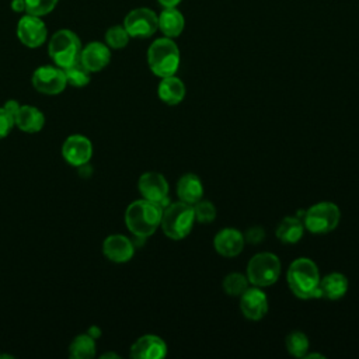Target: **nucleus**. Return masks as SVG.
Listing matches in <instances>:
<instances>
[{"label": "nucleus", "mask_w": 359, "mask_h": 359, "mask_svg": "<svg viewBox=\"0 0 359 359\" xmlns=\"http://www.w3.org/2000/svg\"><path fill=\"white\" fill-rule=\"evenodd\" d=\"M48 52L50 59L62 69L80 60L81 42L70 29H59L49 41Z\"/></svg>", "instance_id": "5"}, {"label": "nucleus", "mask_w": 359, "mask_h": 359, "mask_svg": "<svg viewBox=\"0 0 359 359\" xmlns=\"http://www.w3.org/2000/svg\"><path fill=\"white\" fill-rule=\"evenodd\" d=\"M139 191L143 199L158 203L163 209L168 202V182L164 175L158 172H144L140 175L137 182Z\"/></svg>", "instance_id": "9"}, {"label": "nucleus", "mask_w": 359, "mask_h": 359, "mask_svg": "<svg viewBox=\"0 0 359 359\" xmlns=\"http://www.w3.org/2000/svg\"><path fill=\"white\" fill-rule=\"evenodd\" d=\"M304 233V224L297 217H283L276 227V237L285 244L297 243Z\"/></svg>", "instance_id": "23"}, {"label": "nucleus", "mask_w": 359, "mask_h": 359, "mask_svg": "<svg viewBox=\"0 0 359 359\" xmlns=\"http://www.w3.org/2000/svg\"><path fill=\"white\" fill-rule=\"evenodd\" d=\"M102 251L105 257L114 262H126L133 257L135 245L128 237L122 234H112L105 238Z\"/></svg>", "instance_id": "16"}, {"label": "nucleus", "mask_w": 359, "mask_h": 359, "mask_svg": "<svg viewBox=\"0 0 359 359\" xmlns=\"http://www.w3.org/2000/svg\"><path fill=\"white\" fill-rule=\"evenodd\" d=\"M185 25L182 14L175 7H164L158 15V29L167 38L178 36Z\"/></svg>", "instance_id": "21"}, {"label": "nucleus", "mask_w": 359, "mask_h": 359, "mask_svg": "<svg viewBox=\"0 0 359 359\" xmlns=\"http://www.w3.org/2000/svg\"><path fill=\"white\" fill-rule=\"evenodd\" d=\"M177 195L180 201L194 205L202 199L203 185L198 175L184 174L177 182Z\"/></svg>", "instance_id": "18"}, {"label": "nucleus", "mask_w": 359, "mask_h": 359, "mask_svg": "<svg viewBox=\"0 0 359 359\" xmlns=\"http://www.w3.org/2000/svg\"><path fill=\"white\" fill-rule=\"evenodd\" d=\"M240 310L248 320H261L268 311V297L258 287H248L240 296Z\"/></svg>", "instance_id": "12"}, {"label": "nucleus", "mask_w": 359, "mask_h": 359, "mask_svg": "<svg viewBox=\"0 0 359 359\" xmlns=\"http://www.w3.org/2000/svg\"><path fill=\"white\" fill-rule=\"evenodd\" d=\"M111 60L109 48L101 42H90L80 53V62L90 72H100Z\"/></svg>", "instance_id": "17"}, {"label": "nucleus", "mask_w": 359, "mask_h": 359, "mask_svg": "<svg viewBox=\"0 0 359 359\" xmlns=\"http://www.w3.org/2000/svg\"><path fill=\"white\" fill-rule=\"evenodd\" d=\"M67 81L63 69L53 66H41L32 74V86L43 94H59L65 90Z\"/></svg>", "instance_id": "10"}, {"label": "nucleus", "mask_w": 359, "mask_h": 359, "mask_svg": "<svg viewBox=\"0 0 359 359\" xmlns=\"http://www.w3.org/2000/svg\"><path fill=\"white\" fill-rule=\"evenodd\" d=\"M14 123L21 130L34 133V132H38L42 129V126L45 123V118L38 108L24 105V107H20V109L14 118Z\"/></svg>", "instance_id": "22"}, {"label": "nucleus", "mask_w": 359, "mask_h": 359, "mask_svg": "<svg viewBox=\"0 0 359 359\" xmlns=\"http://www.w3.org/2000/svg\"><path fill=\"white\" fill-rule=\"evenodd\" d=\"M63 72L66 76V81L74 87H83L90 81L91 72L80 60L65 67Z\"/></svg>", "instance_id": "26"}, {"label": "nucleus", "mask_w": 359, "mask_h": 359, "mask_svg": "<svg viewBox=\"0 0 359 359\" xmlns=\"http://www.w3.org/2000/svg\"><path fill=\"white\" fill-rule=\"evenodd\" d=\"M57 4V0H25L27 14L42 17L49 14Z\"/></svg>", "instance_id": "30"}, {"label": "nucleus", "mask_w": 359, "mask_h": 359, "mask_svg": "<svg viewBox=\"0 0 359 359\" xmlns=\"http://www.w3.org/2000/svg\"><path fill=\"white\" fill-rule=\"evenodd\" d=\"M62 154L66 161L73 165H84L93 154L91 142L81 135L69 136L62 147Z\"/></svg>", "instance_id": "13"}, {"label": "nucleus", "mask_w": 359, "mask_h": 359, "mask_svg": "<svg viewBox=\"0 0 359 359\" xmlns=\"http://www.w3.org/2000/svg\"><path fill=\"white\" fill-rule=\"evenodd\" d=\"M88 334H90V335H91V337H93V338H94V337H95V338H97V337H98V335H100V334H101V331H100V330H98V328H97V327H93V328H91V330H90V332H88Z\"/></svg>", "instance_id": "36"}, {"label": "nucleus", "mask_w": 359, "mask_h": 359, "mask_svg": "<svg viewBox=\"0 0 359 359\" xmlns=\"http://www.w3.org/2000/svg\"><path fill=\"white\" fill-rule=\"evenodd\" d=\"M285 345H286L287 352L292 356L304 358L309 348H310V341H309L307 335L303 334L302 331H293L286 337Z\"/></svg>", "instance_id": "25"}, {"label": "nucleus", "mask_w": 359, "mask_h": 359, "mask_svg": "<svg viewBox=\"0 0 359 359\" xmlns=\"http://www.w3.org/2000/svg\"><path fill=\"white\" fill-rule=\"evenodd\" d=\"M105 42L112 49L125 48L129 42V34L123 25H114L105 32Z\"/></svg>", "instance_id": "28"}, {"label": "nucleus", "mask_w": 359, "mask_h": 359, "mask_svg": "<svg viewBox=\"0 0 359 359\" xmlns=\"http://www.w3.org/2000/svg\"><path fill=\"white\" fill-rule=\"evenodd\" d=\"M20 104L17 102V101H14V100H10V101H7L6 102V105L3 107L13 118H15V115H17V112H18V109H20Z\"/></svg>", "instance_id": "33"}, {"label": "nucleus", "mask_w": 359, "mask_h": 359, "mask_svg": "<svg viewBox=\"0 0 359 359\" xmlns=\"http://www.w3.org/2000/svg\"><path fill=\"white\" fill-rule=\"evenodd\" d=\"M248 289V279L245 275L233 272L223 279V290L229 296H241Z\"/></svg>", "instance_id": "27"}, {"label": "nucleus", "mask_w": 359, "mask_h": 359, "mask_svg": "<svg viewBox=\"0 0 359 359\" xmlns=\"http://www.w3.org/2000/svg\"><path fill=\"white\" fill-rule=\"evenodd\" d=\"M157 94L163 102L168 105H177L185 97V84L175 76L163 77L158 84Z\"/></svg>", "instance_id": "20"}, {"label": "nucleus", "mask_w": 359, "mask_h": 359, "mask_svg": "<svg viewBox=\"0 0 359 359\" xmlns=\"http://www.w3.org/2000/svg\"><path fill=\"white\" fill-rule=\"evenodd\" d=\"M287 285L300 299L320 297V272L316 262L302 257L294 259L287 269Z\"/></svg>", "instance_id": "1"}, {"label": "nucleus", "mask_w": 359, "mask_h": 359, "mask_svg": "<svg viewBox=\"0 0 359 359\" xmlns=\"http://www.w3.org/2000/svg\"><path fill=\"white\" fill-rule=\"evenodd\" d=\"M70 356L73 359H91L95 356V342L90 334L79 335L70 345Z\"/></svg>", "instance_id": "24"}, {"label": "nucleus", "mask_w": 359, "mask_h": 359, "mask_svg": "<svg viewBox=\"0 0 359 359\" xmlns=\"http://www.w3.org/2000/svg\"><path fill=\"white\" fill-rule=\"evenodd\" d=\"M163 7H175L181 0H157Z\"/></svg>", "instance_id": "35"}, {"label": "nucleus", "mask_w": 359, "mask_h": 359, "mask_svg": "<svg viewBox=\"0 0 359 359\" xmlns=\"http://www.w3.org/2000/svg\"><path fill=\"white\" fill-rule=\"evenodd\" d=\"M304 358H307V359H310V358H320V359H323V358H325L324 355H320V353H306V356Z\"/></svg>", "instance_id": "37"}, {"label": "nucleus", "mask_w": 359, "mask_h": 359, "mask_svg": "<svg viewBox=\"0 0 359 359\" xmlns=\"http://www.w3.org/2000/svg\"><path fill=\"white\" fill-rule=\"evenodd\" d=\"M17 36L28 48H38L46 39L45 22L32 14H25L18 20Z\"/></svg>", "instance_id": "11"}, {"label": "nucleus", "mask_w": 359, "mask_h": 359, "mask_svg": "<svg viewBox=\"0 0 359 359\" xmlns=\"http://www.w3.org/2000/svg\"><path fill=\"white\" fill-rule=\"evenodd\" d=\"M163 208L147 199L132 202L125 213V223L132 234L140 238L151 236L160 226Z\"/></svg>", "instance_id": "2"}, {"label": "nucleus", "mask_w": 359, "mask_h": 359, "mask_svg": "<svg viewBox=\"0 0 359 359\" xmlns=\"http://www.w3.org/2000/svg\"><path fill=\"white\" fill-rule=\"evenodd\" d=\"M320 297L338 300L348 290V279L339 272H332L320 279Z\"/></svg>", "instance_id": "19"}, {"label": "nucleus", "mask_w": 359, "mask_h": 359, "mask_svg": "<svg viewBox=\"0 0 359 359\" xmlns=\"http://www.w3.org/2000/svg\"><path fill=\"white\" fill-rule=\"evenodd\" d=\"M13 125H14V118L4 108H0V139L8 135Z\"/></svg>", "instance_id": "31"}, {"label": "nucleus", "mask_w": 359, "mask_h": 359, "mask_svg": "<svg viewBox=\"0 0 359 359\" xmlns=\"http://www.w3.org/2000/svg\"><path fill=\"white\" fill-rule=\"evenodd\" d=\"M101 358L102 359H105V358H119L116 353H111V352H108V353H104V355H101Z\"/></svg>", "instance_id": "38"}, {"label": "nucleus", "mask_w": 359, "mask_h": 359, "mask_svg": "<svg viewBox=\"0 0 359 359\" xmlns=\"http://www.w3.org/2000/svg\"><path fill=\"white\" fill-rule=\"evenodd\" d=\"M150 70L158 77L174 76L180 66V50L171 38H158L147 49Z\"/></svg>", "instance_id": "3"}, {"label": "nucleus", "mask_w": 359, "mask_h": 359, "mask_svg": "<svg viewBox=\"0 0 359 359\" xmlns=\"http://www.w3.org/2000/svg\"><path fill=\"white\" fill-rule=\"evenodd\" d=\"M123 27L129 36L149 38L158 28V17L156 13L146 7H139L129 11L123 20Z\"/></svg>", "instance_id": "8"}, {"label": "nucleus", "mask_w": 359, "mask_h": 359, "mask_svg": "<svg viewBox=\"0 0 359 359\" xmlns=\"http://www.w3.org/2000/svg\"><path fill=\"white\" fill-rule=\"evenodd\" d=\"M264 237H265V231H264V229L259 227V226H254V227L248 229L247 233L244 234V240H247V241L251 243V244H258V243H261V241L264 240Z\"/></svg>", "instance_id": "32"}, {"label": "nucleus", "mask_w": 359, "mask_h": 359, "mask_svg": "<svg viewBox=\"0 0 359 359\" xmlns=\"http://www.w3.org/2000/svg\"><path fill=\"white\" fill-rule=\"evenodd\" d=\"M280 275V261L272 252L255 254L247 265V279L258 287L273 285Z\"/></svg>", "instance_id": "6"}, {"label": "nucleus", "mask_w": 359, "mask_h": 359, "mask_svg": "<svg viewBox=\"0 0 359 359\" xmlns=\"http://www.w3.org/2000/svg\"><path fill=\"white\" fill-rule=\"evenodd\" d=\"M11 10L15 13L25 11V0H11Z\"/></svg>", "instance_id": "34"}, {"label": "nucleus", "mask_w": 359, "mask_h": 359, "mask_svg": "<svg viewBox=\"0 0 359 359\" xmlns=\"http://www.w3.org/2000/svg\"><path fill=\"white\" fill-rule=\"evenodd\" d=\"M192 208H194L195 220H198L199 223H210L216 217V208L210 201L201 199L196 203H194Z\"/></svg>", "instance_id": "29"}, {"label": "nucleus", "mask_w": 359, "mask_h": 359, "mask_svg": "<svg viewBox=\"0 0 359 359\" xmlns=\"http://www.w3.org/2000/svg\"><path fill=\"white\" fill-rule=\"evenodd\" d=\"M213 247L217 254L226 258H231L238 255L244 248V236L236 230L226 227L220 230L213 240Z\"/></svg>", "instance_id": "15"}, {"label": "nucleus", "mask_w": 359, "mask_h": 359, "mask_svg": "<svg viewBox=\"0 0 359 359\" xmlns=\"http://www.w3.org/2000/svg\"><path fill=\"white\" fill-rule=\"evenodd\" d=\"M341 219L339 208L332 202H318L310 206L304 216L303 224L310 233L324 234L332 231Z\"/></svg>", "instance_id": "7"}, {"label": "nucleus", "mask_w": 359, "mask_h": 359, "mask_svg": "<svg viewBox=\"0 0 359 359\" xmlns=\"http://www.w3.org/2000/svg\"><path fill=\"white\" fill-rule=\"evenodd\" d=\"M195 222L194 208L182 201L167 205L163 209L160 226L163 233L171 240L185 238L192 230Z\"/></svg>", "instance_id": "4"}, {"label": "nucleus", "mask_w": 359, "mask_h": 359, "mask_svg": "<svg viewBox=\"0 0 359 359\" xmlns=\"http://www.w3.org/2000/svg\"><path fill=\"white\" fill-rule=\"evenodd\" d=\"M167 353L165 342L157 335H143L130 348L133 359H161Z\"/></svg>", "instance_id": "14"}]
</instances>
